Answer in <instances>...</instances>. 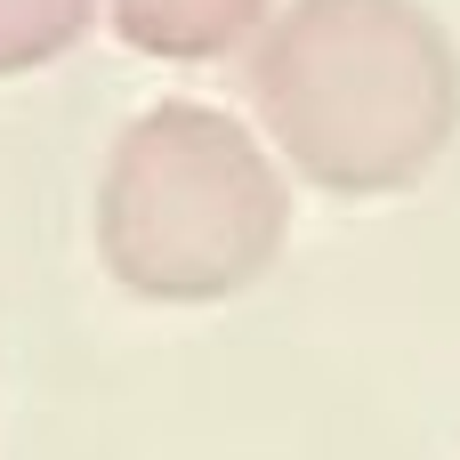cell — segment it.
<instances>
[{
  "label": "cell",
  "mask_w": 460,
  "mask_h": 460,
  "mask_svg": "<svg viewBox=\"0 0 460 460\" xmlns=\"http://www.w3.org/2000/svg\"><path fill=\"white\" fill-rule=\"evenodd\" d=\"M243 57L267 154L340 202L420 186L460 129V49L420 0H275Z\"/></svg>",
  "instance_id": "cell-1"
},
{
  "label": "cell",
  "mask_w": 460,
  "mask_h": 460,
  "mask_svg": "<svg viewBox=\"0 0 460 460\" xmlns=\"http://www.w3.org/2000/svg\"><path fill=\"white\" fill-rule=\"evenodd\" d=\"M291 243V178L267 137L218 105H146L97 178V259L129 299L218 307Z\"/></svg>",
  "instance_id": "cell-2"
},
{
  "label": "cell",
  "mask_w": 460,
  "mask_h": 460,
  "mask_svg": "<svg viewBox=\"0 0 460 460\" xmlns=\"http://www.w3.org/2000/svg\"><path fill=\"white\" fill-rule=\"evenodd\" d=\"M105 16L137 57L210 65V57H243L267 32L275 0H105Z\"/></svg>",
  "instance_id": "cell-3"
},
{
  "label": "cell",
  "mask_w": 460,
  "mask_h": 460,
  "mask_svg": "<svg viewBox=\"0 0 460 460\" xmlns=\"http://www.w3.org/2000/svg\"><path fill=\"white\" fill-rule=\"evenodd\" d=\"M89 16H97V0H0V81L57 65L89 32Z\"/></svg>",
  "instance_id": "cell-4"
}]
</instances>
